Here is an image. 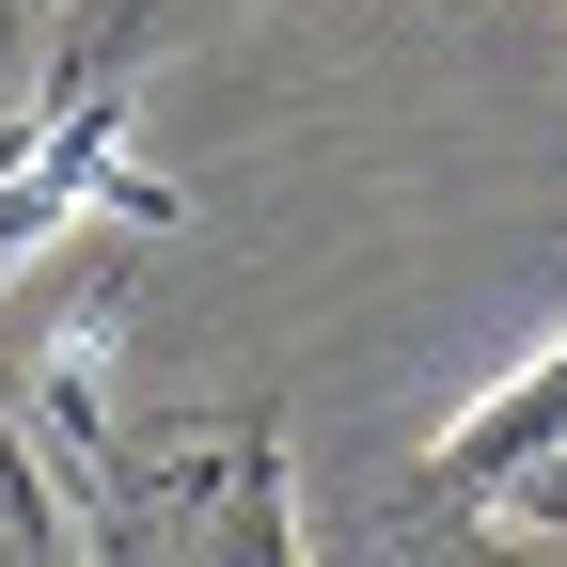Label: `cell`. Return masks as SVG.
Wrapping results in <instances>:
<instances>
[{"mask_svg":"<svg viewBox=\"0 0 567 567\" xmlns=\"http://www.w3.org/2000/svg\"><path fill=\"white\" fill-rule=\"evenodd\" d=\"M425 505H457L473 536H567V331L425 442Z\"/></svg>","mask_w":567,"mask_h":567,"instance_id":"1","label":"cell"},{"mask_svg":"<svg viewBox=\"0 0 567 567\" xmlns=\"http://www.w3.org/2000/svg\"><path fill=\"white\" fill-rule=\"evenodd\" d=\"M80 205L158 221V189L126 174V111H111V80H95V95H63V111H32V126H0V268L63 252V221H80Z\"/></svg>","mask_w":567,"mask_h":567,"instance_id":"2","label":"cell"}]
</instances>
